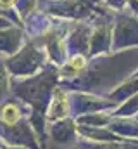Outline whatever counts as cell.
<instances>
[{
    "label": "cell",
    "mask_w": 138,
    "mask_h": 149,
    "mask_svg": "<svg viewBox=\"0 0 138 149\" xmlns=\"http://www.w3.org/2000/svg\"><path fill=\"white\" fill-rule=\"evenodd\" d=\"M71 66H72L74 70H81V68L85 66V57H83V56H74V57L71 59Z\"/></svg>",
    "instance_id": "cell-3"
},
{
    "label": "cell",
    "mask_w": 138,
    "mask_h": 149,
    "mask_svg": "<svg viewBox=\"0 0 138 149\" xmlns=\"http://www.w3.org/2000/svg\"><path fill=\"white\" fill-rule=\"evenodd\" d=\"M66 114H68V101H66V97L62 99V102H59L57 101V95H55V99H54V102H52V106L48 109V118L59 120V118H62Z\"/></svg>",
    "instance_id": "cell-1"
},
{
    "label": "cell",
    "mask_w": 138,
    "mask_h": 149,
    "mask_svg": "<svg viewBox=\"0 0 138 149\" xmlns=\"http://www.w3.org/2000/svg\"><path fill=\"white\" fill-rule=\"evenodd\" d=\"M2 120H3L7 125H14V123L19 120V111H17V108L12 106V104L5 106L3 111H2Z\"/></svg>",
    "instance_id": "cell-2"
}]
</instances>
